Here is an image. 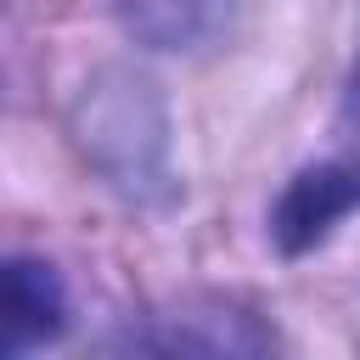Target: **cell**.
Returning a JSON list of instances; mask_svg holds the SVG:
<instances>
[{
    "mask_svg": "<svg viewBox=\"0 0 360 360\" xmlns=\"http://www.w3.org/2000/svg\"><path fill=\"white\" fill-rule=\"evenodd\" d=\"M0 281H6V338H0V354L6 360H22L45 343H56L73 321V304H68V281L51 259L39 253H6L0 264Z\"/></svg>",
    "mask_w": 360,
    "mask_h": 360,
    "instance_id": "obj_4",
    "label": "cell"
},
{
    "mask_svg": "<svg viewBox=\"0 0 360 360\" xmlns=\"http://www.w3.org/2000/svg\"><path fill=\"white\" fill-rule=\"evenodd\" d=\"M354 214H360V158L343 152V158H315V163L292 169L270 202L264 231L281 259H309Z\"/></svg>",
    "mask_w": 360,
    "mask_h": 360,
    "instance_id": "obj_3",
    "label": "cell"
},
{
    "mask_svg": "<svg viewBox=\"0 0 360 360\" xmlns=\"http://www.w3.org/2000/svg\"><path fill=\"white\" fill-rule=\"evenodd\" d=\"M68 141L79 163L129 208L169 214L180 202L174 169V118L152 73L129 62L96 68L68 101Z\"/></svg>",
    "mask_w": 360,
    "mask_h": 360,
    "instance_id": "obj_1",
    "label": "cell"
},
{
    "mask_svg": "<svg viewBox=\"0 0 360 360\" xmlns=\"http://www.w3.org/2000/svg\"><path fill=\"white\" fill-rule=\"evenodd\" d=\"M112 349H129V354H208V360L242 354L248 360V354H276L281 349V332L259 309H248L236 298L202 292V298H180L174 309H158V315L129 321L112 338Z\"/></svg>",
    "mask_w": 360,
    "mask_h": 360,
    "instance_id": "obj_2",
    "label": "cell"
},
{
    "mask_svg": "<svg viewBox=\"0 0 360 360\" xmlns=\"http://www.w3.org/2000/svg\"><path fill=\"white\" fill-rule=\"evenodd\" d=\"M343 118L360 124V51H354V68H349V79H343Z\"/></svg>",
    "mask_w": 360,
    "mask_h": 360,
    "instance_id": "obj_6",
    "label": "cell"
},
{
    "mask_svg": "<svg viewBox=\"0 0 360 360\" xmlns=\"http://www.w3.org/2000/svg\"><path fill=\"white\" fill-rule=\"evenodd\" d=\"M118 28L146 51H191L208 39L219 0H107Z\"/></svg>",
    "mask_w": 360,
    "mask_h": 360,
    "instance_id": "obj_5",
    "label": "cell"
}]
</instances>
